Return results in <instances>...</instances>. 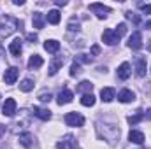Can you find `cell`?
I'll list each match as a JSON object with an SVG mask.
<instances>
[{
	"label": "cell",
	"mask_w": 151,
	"mask_h": 149,
	"mask_svg": "<svg viewBox=\"0 0 151 149\" xmlns=\"http://www.w3.org/2000/svg\"><path fill=\"white\" fill-rule=\"evenodd\" d=\"M65 123L69 126H83L84 125V117L79 112H69V114H65Z\"/></svg>",
	"instance_id": "obj_1"
},
{
	"label": "cell",
	"mask_w": 151,
	"mask_h": 149,
	"mask_svg": "<svg viewBox=\"0 0 151 149\" xmlns=\"http://www.w3.org/2000/svg\"><path fill=\"white\" fill-rule=\"evenodd\" d=\"M90 11L95 12L97 18H100V19L107 18V14L111 12V9H109L107 5H104V4H90Z\"/></svg>",
	"instance_id": "obj_2"
},
{
	"label": "cell",
	"mask_w": 151,
	"mask_h": 149,
	"mask_svg": "<svg viewBox=\"0 0 151 149\" xmlns=\"http://www.w3.org/2000/svg\"><path fill=\"white\" fill-rule=\"evenodd\" d=\"M102 39H104V42L107 44V46H114V44H118L119 42V35L116 34V30H111V28H107V30H104V35H102Z\"/></svg>",
	"instance_id": "obj_3"
},
{
	"label": "cell",
	"mask_w": 151,
	"mask_h": 149,
	"mask_svg": "<svg viewBox=\"0 0 151 149\" xmlns=\"http://www.w3.org/2000/svg\"><path fill=\"white\" fill-rule=\"evenodd\" d=\"M56 148L58 149H77V142H76V139L72 135H65L62 139V142L56 144Z\"/></svg>",
	"instance_id": "obj_4"
},
{
	"label": "cell",
	"mask_w": 151,
	"mask_h": 149,
	"mask_svg": "<svg viewBox=\"0 0 151 149\" xmlns=\"http://www.w3.org/2000/svg\"><path fill=\"white\" fill-rule=\"evenodd\" d=\"M135 75L137 77L146 75V58L144 56H135Z\"/></svg>",
	"instance_id": "obj_5"
},
{
	"label": "cell",
	"mask_w": 151,
	"mask_h": 149,
	"mask_svg": "<svg viewBox=\"0 0 151 149\" xmlns=\"http://www.w3.org/2000/svg\"><path fill=\"white\" fill-rule=\"evenodd\" d=\"M18 75H19V70H18L16 67H9V69L5 70V74H4V81H5V84H14L16 79H18Z\"/></svg>",
	"instance_id": "obj_6"
},
{
	"label": "cell",
	"mask_w": 151,
	"mask_h": 149,
	"mask_svg": "<svg viewBox=\"0 0 151 149\" xmlns=\"http://www.w3.org/2000/svg\"><path fill=\"white\" fill-rule=\"evenodd\" d=\"M128 47L130 49H141L142 47V35L141 32H134L132 37L128 39Z\"/></svg>",
	"instance_id": "obj_7"
},
{
	"label": "cell",
	"mask_w": 151,
	"mask_h": 149,
	"mask_svg": "<svg viewBox=\"0 0 151 149\" xmlns=\"http://www.w3.org/2000/svg\"><path fill=\"white\" fill-rule=\"evenodd\" d=\"M2 111H4V116L12 117L14 112H16V100L14 98H7L5 104H4V107H2Z\"/></svg>",
	"instance_id": "obj_8"
},
{
	"label": "cell",
	"mask_w": 151,
	"mask_h": 149,
	"mask_svg": "<svg viewBox=\"0 0 151 149\" xmlns=\"http://www.w3.org/2000/svg\"><path fill=\"white\" fill-rule=\"evenodd\" d=\"M118 100H119L121 104H128V102H134V100H135V95H134V91H130V90H121V91L118 93Z\"/></svg>",
	"instance_id": "obj_9"
},
{
	"label": "cell",
	"mask_w": 151,
	"mask_h": 149,
	"mask_svg": "<svg viewBox=\"0 0 151 149\" xmlns=\"http://www.w3.org/2000/svg\"><path fill=\"white\" fill-rule=\"evenodd\" d=\"M72 98H74V93H72L70 90H63V91H60V93H58V104H60V105L70 104V102H72Z\"/></svg>",
	"instance_id": "obj_10"
},
{
	"label": "cell",
	"mask_w": 151,
	"mask_h": 149,
	"mask_svg": "<svg viewBox=\"0 0 151 149\" xmlns=\"http://www.w3.org/2000/svg\"><path fill=\"white\" fill-rule=\"evenodd\" d=\"M62 65H63V58L62 56H55L51 60V63H49V75H55L62 69Z\"/></svg>",
	"instance_id": "obj_11"
},
{
	"label": "cell",
	"mask_w": 151,
	"mask_h": 149,
	"mask_svg": "<svg viewBox=\"0 0 151 149\" xmlns=\"http://www.w3.org/2000/svg\"><path fill=\"white\" fill-rule=\"evenodd\" d=\"M19 144L23 146V148L30 149L34 146V135L30 133V132H25V133H21L19 135Z\"/></svg>",
	"instance_id": "obj_12"
},
{
	"label": "cell",
	"mask_w": 151,
	"mask_h": 149,
	"mask_svg": "<svg viewBox=\"0 0 151 149\" xmlns=\"http://www.w3.org/2000/svg\"><path fill=\"white\" fill-rule=\"evenodd\" d=\"M132 74V70H130V63L128 62H123L119 67H118V77L119 79H128Z\"/></svg>",
	"instance_id": "obj_13"
},
{
	"label": "cell",
	"mask_w": 151,
	"mask_h": 149,
	"mask_svg": "<svg viewBox=\"0 0 151 149\" xmlns=\"http://www.w3.org/2000/svg\"><path fill=\"white\" fill-rule=\"evenodd\" d=\"M32 23H34V28H44V23H46V18H44V14L42 12H34V16H32Z\"/></svg>",
	"instance_id": "obj_14"
},
{
	"label": "cell",
	"mask_w": 151,
	"mask_h": 149,
	"mask_svg": "<svg viewBox=\"0 0 151 149\" xmlns=\"http://www.w3.org/2000/svg\"><path fill=\"white\" fill-rule=\"evenodd\" d=\"M32 112H34V116H37L39 119H42V121L51 119V112L47 111V109H42V107H34V109H32Z\"/></svg>",
	"instance_id": "obj_15"
},
{
	"label": "cell",
	"mask_w": 151,
	"mask_h": 149,
	"mask_svg": "<svg viewBox=\"0 0 151 149\" xmlns=\"http://www.w3.org/2000/svg\"><path fill=\"white\" fill-rule=\"evenodd\" d=\"M128 140L130 142H135V144H142L144 142V133L139 132V130H132L128 133Z\"/></svg>",
	"instance_id": "obj_16"
},
{
	"label": "cell",
	"mask_w": 151,
	"mask_h": 149,
	"mask_svg": "<svg viewBox=\"0 0 151 149\" xmlns=\"http://www.w3.org/2000/svg\"><path fill=\"white\" fill-rule=\"evenodd\" d=\"M44 49L47 51V53H58V49H60V42L58 40H46L44 42Z\"/></svg>",
	"instance_id": "obj_17"
},
{
	"label": "cell",
	"mask_w": 151,
	"mask_h": 149,
	"mask_svg": "<svg viewBox=\"0 0 151 149\" xmlns=\"http://www.w3.org/2000/svg\"><path fill=\"white\" fill-rule=\"evenodd\" d=\"M42 63H44V60L39 56V54H34V56H30V60H28V69H40L42 67Z\"/></svg>",
	"instance_id": "obj_18"
},
{
	"label": "cell",
	"mask_w": 151,
	"mask_h": 149,
	"mask_svg": "<svg viewBox=\"0 0 151 149\" xmlns=\"http://www.w3.org/2000/svg\"><path fill=\"white\" fill-rule=\"evenodd\" d=\"M9 51H11V54L19 56V54H21V40H19V39H14V40L11 42V46H9Z\"/></svg>",
	"instance_id": "obj_19"
},
{
	"label": "cell",
	"mask_w": 151,
	"mask_h": 149,
	"mask_svg": "<svg viewBox=\"0 0 151 149\" xmlns=\"http://www.w3.org/2000/svg\"><path fill=\"white\" fill-rule=\"evenodd\" d=\"M100 97H102V100H104V102H111V100L114 98V90H113V88H102Z\"/></svg>",
	"instance_id": "obj_20"
},
{
	"label": "cell",
	"mask_w": 151,
	"mask_h": 149,
	"mask_svg": "<svg viewBox=\"0 0 151 149\" xmlns=\"http://www.w3.org/2000/svg\"><path fill=\"white\" fill-rule=\"evenodd\" d=\"M51 25H58L60 23V12L56 11V9H53V11H49L47 12V18H46Z\"/></svg>",
	"instance_id": "obj_21"
},
{
	"label": "cell",
	"mask_w": 151,
	"mask_h": 149,
	"mask_svg": "<svg viewBox=\"0 0 151 149\" xmlns=\"http://www.w3.org/2000/svg\"><path fill=\"white\" fill-rule=\"evenodd\" d=\"M91 88H93V84H91L90 81H81L79 86H77V91L86 95V93H91Z\"/></svg>",
	"instance_id": "obj_22"
},
{
	"label": "cell",
	"mask_w": 151,
	"mask_h": 149,
	"mask_svg": "<svg viewBox=\"0 0 151 149\" xmlns=\"http://www.w3.org/2000/svg\"><path fill=\"white\" fill-rule=\"evenodd\" d=\"M81 104H83L84 107H91V105H95V97H93L91 93H86V95H83Z\"/></svg>",
	"instance_id": "obj_23"
},
{
	"label": "cell",
	"mask_w": 151,
	"mask_h": 149,
	"mask_svg": "<svg viewBox=\"0 0 151 149\" xmlns=\"http://www.w3.org/2000/svg\"><path fill=\"white\" fill-rule=\"evenodd\" d=\"M32 88H34V81L32 79H23L21 82H19V90L21 91H32Z\"/></svg>",
	"instance_id": "obj_24"
},
{
	"label": "cell",
	"mask_w": 151,
	"mask_h": 149,
	"mask_svg": "<svg viewBox=\"0 0 151 149\" xmlns=\"http://www.w3.org/2000/svg\"><path fill=\"white\" fill-rule=\"evenodd\" d=\"M142 117H144V112L139 111L137 114H135V116H130V117H128V123H130V125L134 126V125H137V123H139V121H141Z\"/></svg>",
	"instance_id": "obj_25"
},
{
	"label": "cell",
	"mask_w": 151,
	"mask_h": 149,
	"mask_svg": "<svg viewBox=\"0 0 151 149\" xmlns=\"http://www.w3.org/2000/svg\"><path fill=\"white\" fill-rule=\"evenodd\" d=\"M125 16H127L128 19H132V21H134L135 25H139V23H141V18H139V16H137L135 12H132V11H128V12H125Z\"/></svg>",
	"instance_id": "obj_26"
},
{
	"label": "cell",
	"mask_w": 151,
	"mask_h": 149,
	"mask_svg": "<svg viewBox=\"0 0 151 149\" xmlns=\"http://www.w3.org/2000/svg\"><path fill=\"white\" fill-rule=\"evenodd\" d=\"M37 98L40 100V102H44V104H46V102H49V100H51V93H49V91H40Z\"/></svg>",
	"instance_id": "obj_27"
},
{
	"label": "cell",
	"mask_w": 151,
	"mask_h": 149,
	"mask_svg": "<svg viewBox=\"0 0 151 149\" xmlns=\"http://www.w3.org/2000/svg\"><path fill=\"white\" fill-rule=\"evenodd\" d=\"M76 62H77V63H90L91 58H90L88 54H77V56H76Z\"/></svg>",
	"instance_id": "obj_28"
},
{
	"label": "cell",
	"mask_w": 151,
	"mask_h": 149,
	"mask_svg": "<svg viewBox=\"0 0 151 149\" xmlns=\"http://www.w3.org/2000/svg\"><path fill=\"white\" fill-rule=\"evenodd\" d=\"M116 28H118V30H116V34H118L119 37H123V35L127 34V25H125V23H119Z\"/></svg>",
	"instance_id": "obj_29"
},
{
	"label": "cell",
	"mask_w": 151,
	"mask_h": 149,
	"mask_svg": "<svg viewBox=\"0 0 151 149\" xmlns=\"http://www.w3.org/2000/svg\"><path fill=\"white\" fill-rule=\"evenodd\" d=\"M79 72H81V67H79L77 62H74V63L70 65V75H77Z\"/></svg>",
	"instance_id": "obj_30"
},
{
	"label": "cell",
	"mask_w": 151,
	"mask_h": 149,
	"mask_svg": "<svg viewBox=\"0 0 151 149\" xmlns=\"http://www.w3.org/2000/svg\"><path fill=\"white\" fill-rule=\"evenodd\" d=\"M69 30H70V32H77V30H79V23H77V21L74 23V19H70V23H69Z\"/></svg>",
	"instance_id": "obj_31"
},
{
	"label": "cell",
	"mask_w": 151,
	"mask_h": 149,
	"mask_svg": "<svg viewBox=\"0 0 151 149\" xmlns=\"http://www.w3.org/2000/svg\"><path fill=\"white\" fill-rule=\"evenodd\" d=\"M141 9H142V12H144V14H151V4H148V5L141 4Z\"/></svg>",
	"instance_id": "obj_32"
},
{
	"label": "cell",
	"mask_w": 151,
	"mask_h": 149,
	"mask_svg": "<svg viewBox=\"0 0 151 149\" xmlns=\"http://www.w3.org/2000/svg\"><path fill=\"white\" fill-rule=\"evenodd\" d=\"M27 40L35 42V40H37V35H35V34H27Z\"/></svg>",
	"instance_id": "obj_33"
},
{
	"label": "cell",
	"mask_w": 151,
	"mask_h": 149,
	"mask_svg": "<svg viewBox=\"0 0 151 149\" xmlns=\"http://www.w3.org/2000/svg\"><path fill=\"white\" fill-rule=\"evenodd\" d=\"M99 53H100V47H99V46H93V47H91V54L95 56V54H99Z\"/></svg>",
	"instance_id": "obj_34"
},
{
	"label": "cell",
	"mask_w": 151,
	"mask_h": 149,
	"mask_svg": "<svg viewBox=\"0 0 151 149\" xmlns=\"http://www.w3.org/2000/svg\"><path fill=\"white\" fill-rule=\"evenodd\" d=\"M55 4H56V5H67L65 0H55Z\"/></svg>",
	"instance_id": "obj_35"
},
{
	"label": "cell",
	"mask_w": 151,
	"mask_h": 149,
	"mask_svg": "<svg viewBox=\"0 0 151 149\" xmlns=\"http://www.w3.org/2000/svg\"><path fill=\"white\" fill-rule=\"evenodd\" d=\"M144 117H146V119H151V109H148V111H146V114H144Z\"/></svg>",
	"instance_id": "obj_36"
},
{
	"label": "cell",
	"mask_w": 151,
	"mask_h": 149,
	"mask_svg": "<svg viewBox=\"0 0 151 149\" xmlns=\"http://www.w3.org/2000/svg\"><path fill=\"white\" fill-rule=\"evenodd\" d=\"M23 4H25L23 0H14V5H23Z\"/></svg>",
	"instance_id": "obj_37"
},
{
	"label": "cell",
	"mask_w": 151,
	"mask_h": 149,
	"mask_svg": "<svg viewBox=\"0 0 151 149\" xmlns=\"http://www.w3.org/2000/svg\"><path fill=\"white\" fill-rule=\"evenodd\" d=\"M144 27H146L148 30H151V19H150V21H146V25H144Z\"/></svg>",
	"instance_id": "obj_38"
},
{
	"label": "cell",
	"mask_w": 151,
	"mask_h": 149,
	"mask_svg": "<svg viewBox=\"0 0 151 149\" xmlns=\"http://www.w3.org/2000/svg\"><path fill=\"white\" fill-rule=\"evenodd\" d=\"M148 51H151V40H150V44H148Z\"/></svg>",
	"instance_id": "obj_39"
}]
</instances>
